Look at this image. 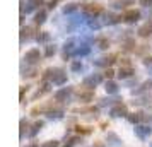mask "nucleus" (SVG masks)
<instances>
[{
	"instance_id": "nucleus-1",
	"label": "nucleus",
	"mask_w": 152,
	"mask_h": 147,
	"mask_svg": "<svg viewBox=\"0 0 152 147\" xmlns=\"http://www.w3.org/2000/svg\"><path fill=\"white\" fill-rule=\"evenodd\" d=\"M137 12H133V10H132V12H128V14H126V17H128V19H126V21H133V17H137Z\"/></svg>"
}]
</instances>
